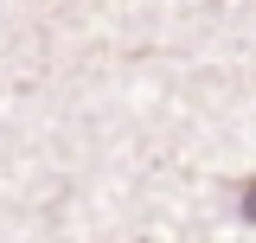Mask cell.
I'll use <instances>...</instances> for the list:
<instances>
[{
	"mask_svg": "<svg viewBox=\"0 0 256 243\" xmlns=\"http://www.w3.org/2000/svg\"><path fill=\"white\" fill-rule=\"evenodd\" d=\"M244 218H250V224H256V180L244 186Z\"/></svg>",
	"mask_w": 256,
	"mask_h": 243,
	"instance_id": "6da1fadb",
	"label": "cell"
}]
</instances>
